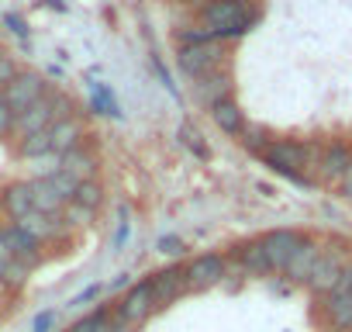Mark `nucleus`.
Wrapping results in <instances>:
<instances>
[{
  "label": "nucleus",
  "instance_id": "412c9836",
  "mask_svg": "<svg viewBox=\"0 0 352 332\" xmlns=\"http://www.w3.org/2000/svg\"><path fill=\"white\" fill-rule=\"evenodd\" d=\"M0 201H4V211L11 215V222H18L32 211V187L28 184H11V187H4V198Z\"/></svg>",
  "mask_w": 352,
  "mask_h": 332
},
{
  "label": "nucleus",
  "instance_id": "9b49d317",
  "mask_svg": "<svg viewBox=\"0 0 352 332\" xmlns=\"http://www.w3.org/2000/svg\"><path fill=\"white\" fill-rule=\"evenodd\" d=\"M0 239H4V246L11 249V256H14L18 263H25V267H32V270L42 263V242L32 239V236H28L25 229H18L14 222L0 229Z\"/></svg>",
  "mask_w": 352,
  "mask_h": 332
},
{
  "label": "nucleus",
  "instance_id": "c03bdc74",
  "mask_svg": "<svg viewBox=\"0 0 352 332\" xmlns=\"http://www.w3.org/2000/svg\"><path fill=\"white\" fill-rule=\"evenodd\" d=\"M0 101H4V90H0Z\"/></svg>",
  "mask_w": 352,
  "mask_h": 332
},
{
  "label": "nucleus",
  "instance_id": "7c9ffc66",
  "mask_svg": "<svg viewBox=\"0 0 352 332\" xmlns=\"http://www.w3.org/2000/svg\"><path fill=\"white\" fill-rule=\"evenodd\" d=\"M155 249H159L162 256H184V253H187V242H184L180 236H162V239L155 242Z\"/></svg>",
  "mask_w": 352,
  "mask_h": 332
},
{
  "label": "nucleus",
  "instance_id": "a19ab883",
  "mask_svg": "<svg viewBox=\"0 0 352 332\" xmlns=\"http://www.w3.org/2000/svg\"><path fill=\"white\" fill-rule=\"evenodd\" d=\"M45 8H52V11H66V0H45Z\"/></svg>",
  "mask_w": 352,
  "mask_h": 332
},
{
  "label": "nucleus",
  "instance_id": "e433bc0d",
  "mask_svg": "<svg viewBox=\"0 0 352 332\" xmlns=\"http://www.w3.org/2000/svg\"><path fill=\"white\" fill-rule=\"evenodd\" d=\"M100 291H104L100 284H90V287H87V291H80V294H76V298H73L69 304H73V308H83V304H90V301H94V298H97Z\"/></svg>",
  "mask_w": 352,
  "mask_h": 332
},
{
  "label": "nucleus",
  "instance_id": "c85d7f7f",
  "mask_svg": "<svg viewBox=\"0 0 352 332\" xmlns=\"http://www.w3.org/2000/svg\"><path fill=\"white\" fill-rule=\"evenodd\" d=\"M28 273H32V267H25V263H11L8 270H4V277H0V284L4 287H11V291H18L21 284H28Z\"/></svg>",
  "mask_w": 352,
  "mask_h": 332
},
{
  "label": "nucleus",
  "instance_id": "72a5a7b5",
  "mask_svg": "<svg viewBox=\"0 0 352 332\" xmlns=\"http://www.w3.org/2000/svg\"><path fill=\"white\" fill-rule=\"evenodd\" d=\"M56 325H59V311L49 308V311H38V315H35L32 332H56Z\"/></svg>",
  "mask_w": 352,
  "mask_h": 332
},
{
  "label": "nucleus",
  "instance_id": "79ce46f5",
  "mask_svg": "<svg viewBox=\"0 0 352 332\" xmlns=\"http://www.w3.org/2000/svg\"><path fill=\"white\" fill-rule=\"evenodd\" d=\"M0 315H4V291H0Z\"/></svg>",
  "mask_w": 352,
  "mask_h": 332
},
{
  "label": "nucleus",
  "instance_id": "423d86ee",
  "mask_svg": "<svg viewBox=\"0 0 352 332\" xmlns=\"http://www.w3.org/2000/svg\"><path fill=\"white\" fill-rule=\"evenodd\" d=\"M118 318L128 325V329H138V325H145L152 315H155V301H152V287H148V277L145 280H138V284H131L128 291H124V298L118 301Z\"/></svg>",
  "mask_w": 352,
  "mask_h": 332
},
{
  "label": "nucleus",
  "instance_id": "dca6fc26",
  "mask_svg": "<svg viewBox=\"0 0 352 332\" xmlns=\"http://www.w3.org/2000/svg\"><path fill=\"white\" fill-rule=\"evenodd\" d=\"M321 242H314L311 236L300 242V249L290 256V263H287V270H283V277L290 280V284H307V277H311V270H314V263H318V256H321Z\"/></svg>",
  "mask_w": 352,
  "mask_h": 332
},
{
  "label": "nucleus",
  "instance_id": "20e7f679",
  "mask_svg": "<svg viewBox=\"0 0 352 332\" xmlns=\"http://www.w3.org/2000/svg\"><path fill=\"white\" fill-rule=\"evenodd\" d=\"M148 287H152V301L155 311L169 308L173 301H180L184 294H190V280H187V267L184 263H169L155 273H148Z\"/></svg>",
  "mask_w": 352,
  "mask_h": 332
},
{
  "label": "nucleus",
  "instance_id": "1a4fd4ad",
  "mask_svg": "<svg viewBox=\"0 0 352 332\" xmlns=\"http://www.w3.org/2000/svg\"><path fill=\"white\" fill-rule=\"evenodd\" d=\"M345 267H349V263H345L342 249H321V256H318V263H314V270H311V277H307L304 287H307L314 298H328V291L335 287V280L342 277Z\"/></svg>",
  "mask_w": 352,
  "mask_h": 332
},
{
  "label": "nucleus",
  "instance_id": "f3484780",
  "mask_svg": "<svg viewBox=\"0 0 352 332\" xmlns=\"http://www.w3.org/2000/svg\"><path fill=\"white\" fill-rule=\"evenodd\" d=\"M49 138H52V156H66L69 149L83 145V121L76 114H69L49 128Z\"/></svg>",
  "mask_w": 352,
  "mask_h": 332
},
{
  "label": "nucleus",
  "instance_id": "4be33fe9",
  "mask_svg": "<svg viewBox=\"0 0 352 332\" xmlns=\"http://www.w3.org/2000/svg\"><path fill=\"white\" fill-rule=\"evenodd\" d=\"M90 111L107 114V118H121V107H118L111 87H104V83H90Z\"/></svg>",
  "mask_w": 352,
  "mask_h": 332
},
{
  "label": "nucleus",
  "instance_id": "2eb2a0df",
  "mask_svg": "<svg viewBox=\"0 0 352 332\" xmlns=\"http://www.w3.org/2000/svg\"><path fill=\"white\" fill-rule=\"evenodd\" d=\"M349 163H352V149L345 142H331L321 156H318V177L321 184H338L349 170Z\"/></svg>",
  "mask_w": 352,
  "mask_h": 332
},
{
  "label": "nucleus",
  "instance_id": "c9c22d12",
  "mask_svg": "<svg viewBox=\"0 0 352 332\" xmlns=\"http://www.w3.org/2000/svg\"><path fill=\"white\" fill-rule=\"evenodd\" d=\"M0 21H4V25H8V28H11V32H14L18 39H28V32H32V28H28V25H25V21L18 18V14H11V11H8L4 18H0Z\"/></svg>",
  "mask_w": 352,
  "mask_h": 332
},
{
  "label": "nucleus",
  "instance_id": "2f4dec72",
  "mask_svg": "<svg viewBox=\"0 0 352 332\" xmlns=\"http://www.w3.org/2000/svg\"><path fill=\"white\" fill-rule=\"evenodd\" d=\"M21 70H18V63H14V56H8L4 49H0V90H4L14 76H18Z\"/></svg>",
  "mask_w": 352,
  "mask_h": 332
},
{
  "label": "nucleus",
  "instance_id": "39448f33",
  "mask_svg": "<svg viewBox=\"0 0 352 332\" xmlns=\"http://www.w3.org/2000/svg\"><path fill=\"white\" fill-rule=\"evenodd\" d=\"M49 94V80L45 73H35V70H21L8 87H4V101L14 114H25L35 101H42Z\"/></svg>",
  "mask_w": 352,
  "mask_h": 332
},
{
  "label": "nucleus",
  "instance_id": "58836bf2",
  "mask_svg": "<svg viewBox=\"0 0 352 332\" xmlns=\"http://www.w3.org/2000/svg\"><path fill=\"white\" fill-rule=\"evenodd\" d=\"M63 76H66V73H63V66H56V63L45 70V80H63Z\"/></svg>",
  "mask_w": 352,
  "mask_h": 332
},
{
  "label": "nucleus",
  "instance_id": "a18cd8bd",
  "mask_svg": "<svg viewBox=\"0 0 352 332\" xmlns=\"http://www.w3.org/2000/svg\"><path fill=\"white\" fill-rule=\"evenodd\" d=\"M69 332H73V329H69Z\"/></svg>",
  "mask_w": 352,
  "mask_h": 332
},
{
  "label": "nucleus",
  "instance_id": "473e14b6",
  "mask_svg": "<svg viewBox=\"0 0 352 332\" xmlns=\"http://www.w3.org/2000/svg\"><path fill=\"white\" fill-rule=\"evenodd\" d=\"M128 218H131V211L121 208V211H118V229H114V239H111V249H114V253H118V249L124 246V239H128V229H131Z\"/></svg>",
  "mask_w": 352,
  "mask_h": 332
},
{
  "label": "nucleus",
  "instance_id": "b1692460",
  "mask_svg": "<svg viewBox=\"0 0 352 332\" xmlns=\"http://www.w3.org/2000/svg\"><path fill=\"white\" fill-rule=\"evenodd\" d=\"M239 142H242V149H245L249 156H263V152H266V145L273 142V135H270L263 125H245V128H242V135H239Z\"/></svg>",
  "mask_w": 352,
  "mask_h": 332
},
{
  "label": "nucleus",
  "instance_id": "bb28decb",
  "mask_svg": "<svg viewBox=\"0 0 352 332\" xmlns=\"http://www.w3.org/2000/svg\"><path fill=\"white\" fill-rule=\"evenodd\" d=\"M94 215H97V211H90V208L69 201V205L63 208V225H69V229H87V225L94 222Z\"/></svg>",
  "mask_w": 352,
  "mask_h": 332
},
{
  "label": "nucleus",
  "instance_id": "393cba45",
  "mask_svg": "<svg viewBox=\"0 0 352 332\" xmlns=\"http://www.w3.org/2000/svg\"><path fill=\"white\" fill-rule=\"evenodd\" d=\"M176 35V49H184V45H204V42H214V35L201 25V21H194V25H180L173 32Z\"/></svg>",
  "mask_w": 352,
  "mask_h": 332
},
{
  "label": "nucleus",
  "instance_id": "f257e3e1",
  "mask_svg": "<svg viewBox=\"0 0 352 332\" xmlns=\"http://www.w3.org/2000/svg\"><path fill=\"white\" fill-rule=\"evenodd\" d=\"M259 21H263V11L249 14V8L245 4H235V0H214V4H208L201 11V25L214 35V42H239Z\"/></svg>",
  "mask_w": 352,
  "mask_h": 332
},
{
  "label": "nucleus",
  "instance_id": "0eeeda50",
  "mask_svg": "<svg viewBox=\"0 0 352 332\" xmlns=\"http://www.w3.org/2000/svg\"><path fill=\"white\" fill-rule=\"evenodd\" d=\"M304 239H307V236L297 232V229H273V232L259 236V242H263V249H266V260H270V270H273V273H283L287 263H290V256L300 249Z\"/></svg>",
  "mask_w": 352,
  "mask_h": 332
},
{
  "label": "nucleus",
  "instance_id": "9d476101",
  "mask_svg": "<svg viewBox=\"0 0 352 332\" xmlns=\"http://www.w3.org/2000/svg\"><path fill=\"white\" fill-rule=\"evenodd\" d=\"M56 125V90H49L42 101H35L25 114H18V121H14V132L21 135V138H28V135H38V132H49Z\"/></svg>",
  "mask_w": 352,
  "mask_h": 332
},
{
  "label": "nucleus",
  "instance_id": "a211bd4d",
  "mask_svg": "<svg viewBox=\"0 0 352 332\" xmlns=\"http://www.w3.org/2000/svg\"><path fill=\"white\" fill-rule=\"evenodd\" d=\"M232 256L239 260V267L245 270V277H266V273H273L270 270V260H266V249H263L259 239H249V242L235 246Z\"/></svg>",
  "mask_w": 352,
  "mask_h": 332
},
{
  "label": "nucleus",
  "instance_id": "6e6552de",
  "mask_svg": "<svg viewBox=\"0 0 352 332\" xmlns=\"http://www.w3.org/2000/svg\"><path fill=\"white\" fill-rule=\"evenodd\" d=\"M228 277V256L225 253H201L187 263V280L190 291H208Z\"/></svg>",
  "mask_w": 352,
  "mask_h": 332
},
{
  "label": "nucleus",
  "instance_id": "f03ea898",
  "mask_svg": "<svg viewBox=\"0 0 352 332\" xmlns=\"http://www.w3.org/2000/svg\"><path fill=\"white\" fill-rule=\"evenodd\" d=\"M273 174L287 177L290 184L297 187H311L314 180L307 177V166L314 163V149L307 142H297V138H273L266 145V152L259 156Z\"/></svg>",
  "mask_w": 352,
  "mask_h": 332
},
{
  "label": "nucleus",
  "instance_id": "f704fd0d",
  "mask_svg": "<svg viewBox=\"0 0 352 332\" xmlns=\"http://www.w3.org/2000/svg\"><path fill=\"white\" fill-rule=\"evenodd\" d=\"M14 121H18V114L8 107V101H0V138L14 135Z\"/></svg>",
  "mask_w": 352,
  "mask_h": 332
},
{
  "label": "nucleus",
  "instance_id": "c756f323",
  "mask_svg": "<svg viewBox=\"0 0 352 332\" xmlns=\"http://www.w3.org/2000/svg\"><path fill=\"white\" fill-rule=\"evenodd\" d=\"M349 291H352V263L342 270V277L335 280V287L328 291V298H324V304H335V301H345L349 298Z\"/></svg>",
  "mask_w": 352,
  "mask_h": 332
},
{
  "label": "nucleus",
  "instance_id": "37998d69",
  "mask_svg": "<svg viewBox=\"0 0 352 332\" xmlns=\"http://www.w3.org/2000/svg\"><path fill=\"white\" fill-rule=\"evenodd\" d=\"M235 4H245V8H249V4H252V0H235Z\"/></svg>",
  "mask_w": 352,
  "mask_h": 332
},
{
  "label": "nucleus",
  "instance_id": "6ab92c4d",
  "mask_svg": "<svg viewBox=\"0 0 352 332\" xmlns=\"http://www.w3.org/2000/svg\"><path fill=\"white\" fill-rule=\"evenodd\" d=\"M208 111H211V121H214L225 135H242V128H245V111L239 107L235 97H225V101H218V104L208 107Z\"/></svg>",
  "mask_w": 352,
  "mask_h": 332
},
{
  "label": "nucleus",
  "instance_id": "4c0bfd02",
  "mask_svg": "<svg viewBox=\"0 0 352 332\" xmlns=\"http://www.w3.org/2000/svg\"><path fill=\"white\" fill-rule=\"evenodd\" d=\"M338 191H342V198H352V163H349V170H345V177L338 180Z\"/></svg>",
  "mask_w": 352,
  "mask_h": 332
},
{
  "label": "nucleus",
  "instance_id": "ea45409f",
  "mask_svg": "<svg viewBox=\"0 0 352 332\" xmlns=\"http://www.w3.org/2000/svg\"><path fill=\"white\" fill-rule=\"evenodd\" d=\"M187 4H190V8H194V11H197V14H201V11H204V8H208V4H214V0H187Z\"/></svg>",
  "mask_w": 352,
  "mask_h": 332
},
{
  "label": "nucleus",
  "instance_id": "a878e982",
  "mask_svg": "<svg viewBox=\"0 0 352 332\" xmlns=\"http://www.w3.org/2000/svg\"><path fill=\"white\" fill-rule=\"evenodd\" d=\"M73 201L83 205V208H90V211H97V208L104 205V187H100L97 180H83V184H76Z\"/></svg>",
  "mask_w": 352,
  "mask_h": 332
},
{
  "label": "nucleus",
  "instance_id": "aec40b11",
  "mask_svg": "<svg viewBox=\"0 0 352 332\" xmlns=\"http://www.w3.org/2000/svg\"><path fill=\"white\" fill-rule=\"evenodd\" d=\"M18 229H25L32 239H38V242H49V239H56L59 232H63V218H49V215H42V211H28L25 218H18L14 222Z\"/></svg>",
  "mask_w": 352,
  "mask_h": 332
},
{
  "label": "nucleus",
  "instance_id": "f8f14e48",
  "mask_svg": "<svg viewBox=\"0 0 352 332\" xmlns=\"http://www.w3.org/2000/svg\"><path fill=\"white\" fill-rule=\"evenodd\" d=\"M97 170H100V159H97V152L87 149V145H76V149H69L66 156H59V174L73 177L76 184L97 180Z\"/></svg>",
  "mask_w": 352,
  "mask_h": 332
},
{
  "label": "nucleus",
  "instance_id": "cd10ccee",
  "mask_svg": "<svg viewBox=\"0 0 352 332\" xmlns=\"http://www.w3.org/2000/svg\"><path fill=\"white\" fill-rule=\"evenodd\" d=\"M180 142H184L197 159H208V156H211V152H208V145H204V135H201L194 125H180Z\"/></svg>",
  "mask_w": 352,
  "mask_h": 332
},
{
  "label": "nucleus",
  "instance_id": "7ed1b4c3",
  "mask_svg": "<svg viewBox=\"0 0 352 332\" xmlns=\"http://www.w3.org/2000/svg\"><path fill=\"white\" fill-rule=\"evenodd\" d=\"M176 66L187 80H201L208 73L225 70V42H204V45H184L176 49Z\"/></svg>",
  "mask_w": 352,
  "mask_h": 332
},
{
  "label": "nucleus",
  "instance_id": "5701e85b",
  "mask_svg": "<svg viewBox=\"0 0 352 332\" xmlns=\"http://www.w3.org/2000/svg\"><path fill=\"white\" fill-rule=\"evenodd\" d=\"M18 156H21V159H45V156H52V138H49V132L18 138Z\"/></svg>",
  "mask_w": 352,
  "mask_h": 332
},
{
  "label": "nucleus",
  "instance_id": "4468645a",
  "mask_svg": "<svg viewBox=\"0 0 352 332\" xmlns=\"http://www.w3.org/2000/svg\"><path fill=\"white\" fill-rule=\"evenodd\" d=\"M232 94H235V76L228 70H218V73H208V76L194 80V97L204 107H214L218 101H225Z\"/></svg>",
  "mask_w": 352,
  "mask_h": 332
},
{
  "label": "nucleus",
  "instance_id": "ddd939ff",
  "mask_svg": "<svg viewBox=\"0 0 352 332\" xmlns=\"http://www.w3.org/2000/svg\"><path fill=\"white\" fill-rule=\"evenodd\" d=\"M28 187H32V208L35 211H42L49 218H63V208L69 205V198L52 184V177H35V180H28Z\"/></svg>",
  "mask_w": 352,
  "mask_h": 332
}]
</instances>
